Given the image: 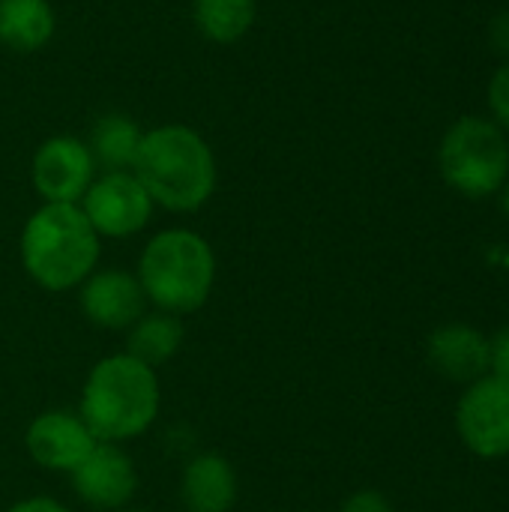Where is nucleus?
I'll return each mask as SVG.
<instances>
[{
    "label": "nucleus",
    "mask_w": 509,
    "mask_h": 512,
    "mask_svg": "<svg viewBox=\"0 0 509 512\" xmlns=\"http://www.w3.org/2000/svg\"><path fill=\"white\" fill-rule=\"evenodd\" d=\"M132 174L150 201L168 213L201 210L219 183L216 153L207 138L186 123H165L144 132Z\"/></svg>",
    "instance_id": "f257e3e1"
},
{
    "label": "nucleus",
    "mask_w": 509,
    "mask_h": 512,
    "mask_svg": "<svg viewBox=\"0 0 509 512\" xmlns=\"http://www.w3.org/2000/svg\"><path fill=\"white\" fill-rule=\"evenodd\" d=\"M162 384L153 366L132 354L102 357L84 378L78 414L96 441L126 444L141 438L159 417Z\"/></svg>",
    "instance_id": "f03ea898"
},
{
    "label": "nucleus",
    "mask_w": 509,
    "mask_h": 512,
    "mask_svg": "<svg viewBox=\"0 0 509 512\" xmlns=\"http://www.w3.org/2000/svg\"><path fill=\"white\" fill-rule=\"evenodd\" d=\"M18 255L33 285L51 294H66L81 288V282L99 270L102 237L78 204H42L21 228Z\"/></svg>",
    "instance_id": "7ed1b4c3"
},
{
    "label": "nucleus",
    "mask_w": 509,
    "mask_h": 512,
    "mask_svg": "<svg viewBox=\"0 0 509 512\" xmlns=\"http://www.w3.org/2000/svg\"><path fill=\"white\" fill-rule=\"evenodd\" d=\"M216 270V252L207 237L192 228H165L141 249L135 276L153 309L183 318L210 300Z\"/></svg>",
    "instance_id": "20e7f679"
},
{
    "label": "nucleus",
    "mask_w": 509,
    "mask_h": 512,
    "mask_svg": "<svg viewBox=\"0 0 509 512\" xmlns=\"http://www.w3.org/2000/svg\"><path fill=\"white\" fill-rule=\"evenodd\" d=\"M438 171L465 198H489L509 180V141L489 117H459L438 144Z\"/></svg>",
    "instance_id": "39448f33"
},
{
    "label": "nucleus",
    "mask_w": 509,
    "mask_h": 512,
    "mask_svg": "<svg viewBox=\"0 0 509 512\" xmlns=\"http://www.w3.org/2000/svg\"><path fill=\"white\" fill-rule=\"evenodd\" d=\"M78 207L102 240H129L141 234L156 210L132 171H99Z\"/></svg>",
    "instance_id": "423d86ee"
},
{
    "label": "nucleus",
    "mask_w": 509,
    "mask_h": 512,
    "mask_svg": "<svg viewBox=\"0 0 509 512\" xmlns=\"http://www.w3.org/2000/svg\"><path fill=\"white\" fill-rule=\"evenodd\" d=\"M456 435L477 459L509 456V384L495 375L468 384L456 405Z\"/></svg>",
    "instance_id": "0eeeda50"
},
{
    "label": "nucleus",
    "mask_w": 509,
    "mask_h": 512,
    "mask_svg": "<svg viewBox=\"0 0 509 512\" xmlns=\"http://www.w3.org/2000/svg\"><path fill=\"white\" fill-rule=\"evenodd\" d=\"M96 174L87 141L75 135L45 138L30 159V183L42 204H78Z\"/></svg>",
    "instance_id": "6e6552de"
},
{
    "label": "nucleus",
    "mask_w": 509,
    "mask_h": 512,
    "mask_svg": "<svg viewBox=\"0 0 509 512\" xmlns=\"http://www.w3.org/2000/svg\"><path fill=\"white\" fill-rule=\"evenodd\" d=\"M96 444L99 441L93 438L81 414L66 408L36 414L24 432L27 456L42 471H54V474H72Z\"/></svg>",
    "instance_id": "1a4fd4ad"
},
{
    "label": "nucleus",
    "mask_w": 509,
    "mask_h": 512,
    "mask_svg": "<svg viewBox=\"0 0 509 512\" xmlns=\"http://www.w3.org/2000/svg\"><path fill=\"white\" fill-rule=\"evenodd\" d=\"M69 477L81 504L102 512L126 510L138 492L135 462L120 444L99 441Z\"/></svg>",
    "instance_id": "9d476101"
},
{
    "label": "nucleus",
    "mask_w": 509,
    "mask_h": 512,
    "mask_svg": "<svg viewBox=\"0 0 509 512\" xmlns=\"http://www.w3.org/2000/svg\"><path fill=\"white\" fill-rule=\"evenodd\" d=\"M78 306L93 327L126 333L147 312V297L135 273L108 267V270H93L81 282Z\"/></svg>",
    "instance_id": "9b49d317"
},
{
    "label": "nucleus",
    "mask_w": 509,
    "mask_h": 512,
    "mask_svg": "<svg viewBox=\"0 0 509 512\" xmlns=\"http://www.w3.org/2000/svg\"><path fill=\"white\" fill-rule=\"evenodd\" d=\"M432 369L453 384H474L489 375V336L471 324H444L426 345Z\"/></svg>",
    "instance_id": "f8f14e48"
},
{
    "label": "nucleus",
    "mask_w": 509,
    "mask_h": 512,
    "mask_svg": "<svg viewBox=\"0 0 509 512\" xmlns=\"http://www.w3.org/2000/svg\"><path fill=\"white\" fill-rule=\"evenodd\" d=\"M240 498L234 465L219 453L192 456L180 474V504L186 512H231Z\"/></svg>",
    "instance_id": "ddd939ff"
},
{
    "label": "nucleus",
    "mask_w": 509,
    "mask_h": 512,
    "mask_svg": "<svg viewBox=\"0 0 509 512\" xmlns=\"http://www.w3.org/2000/svg\"><path fill=\"white\" fill-rule=\"evenodd\" d=\"M57 30L51 0H0V45L15 54L42 51Z\"/></svg>",
    "instance_id": "4468645a"
},
{
    "label": "nucleus",
    "mask_w": 509,
    "mask_h": 512,
    "mask_svg": "<svg viewBox=\"0 0 509 512\" xmlns=\"http://www.w3.org/2000/svg\"><path fill=\"white\" fill-rule=\"evenodd\" d=\"M144 129L120 111H108L93 120L87 147L99 171H132Z\"/></svg>",
    "instance_id": "2eb2a0df"
},
{
    "label": "nucleus",
    "mask_w": 509,
    "mask_h": 512,
    "mask_svg": "<svg viewBox=\"0 0 509 512\" xmlns=\"http://www.w3.org/2000/svg\"><path fill=\"white\" fill-rule=\"evenodd\" d=\"M186 330L183 321L171 312H144L129 330H126V354H132L135 360L159 369L168 360H174L183 348Z\"/></svg>",
    "instance_id": "dca6fc26"
},
{
    "label": "nucleus",
    "mask_w": 509,
    "mask_h": 512,
    "mask_svg": "<svg viewBox=\"0 0 509 512\" xmlns=\"http://www.w3.org/2000/svg\"><path fill=\"white\" fill-rule=\"evenodd\" d=\"M258 18V0H192V24L213 45L240 42Z\"/></svg>",
    "instance_id": "f3484780"
},
{
    "label": "nucleus",
    "mask_w": 509,
    "mask_h": 512,
    "mask_svg": "<svg viewBox=\"0 0 509 512\" xmlns=\"http://www.w3.org/2000/svg\"><path fill=\"white\" fill-rule=\"evenodd\" d=\"M489 111L495 126H501V132L509 135V63L495 69L489 81Z\"/></svg>",
    "instance_id": "a211bd4d"
},
{
    "label": "nucleus",
    "mask_w": 509,
    "mask_h": 512,
    "mask_svg": "<svg viewBox=\"0 0 509 512\" xmlns=\"http://www.w3.org/2000/svg\"><path fill=\"white\" fill-rule=\"evenodd\" d=\"M489 375L509 384V327L489 339Z\"/></svg>",
    "instance_id": "6ab92c4d"
},
{
    "label": "nucleus",
    "mask_w": 509,
    "mask_h": 512,
    "mask_svg": "<svg viewBox=\"0 0 509 512\" xmlns=\"http://www.w3.org/2000/svg\"><path fill=\"white\" fill-rule=\"evenodd\" d=\"M339 512H396V510H393L390 498H387V495H381L378 489H360V492H354V495L342 504V510Z\"/></svg>",
    "instance_id": "aec40b11"
},
{
    "label": "nucleus",
    "mask_w": 509,
    "mask_h": 512,
    "mask_svg": "<svg viewBox=\"0 0 509 512\" xmlns=\"http://www.w3.org/2000/svg\"><path fill=\"white\" fill-rule=\"evenodd\" d=\"M489 42L504 57V63H509V9H504L501 15L492 18V24H489Z\"/></svg>",
    "instance_id": "412c9836"
},
{
    "label": "nucleus",
    "mask_w": 509,
    "mask_h": 512,
    "mask_svg": "<svg viewBox=\"0 0 509 512\" xmlns=\"http://www.w3.org/2000/svg\"><path fill=\"white\" fill-rule=\"evenodd\" d=\"M6 512H72L66 504H60L57 498H48V495H33V498H24L18 504H12Z\"/></svg>",
    "instance_id": "4be33fe9"
},
{
    "label": "nucleus",
    "mask_w": 509,
    "mask_h": 512,
    "mask_svg": "<svg viewBox=\"0 0 509 512\" xmlns=\"http://www.w3.org/2000/svg\"><path fill=\"white\" fill-rule=\"evenodd\" d=\"M501 207H504V213H507L509 219V180L501 186Z\"/></svg>",
    "instance_id": "5701e85b"
},
{
    "label": "nucleus",
    "mask_w": 509,
    "mask_h": 512,
    "mask_svg": "<svg viewBox=\"0 0 509 512\" xmlns=\"http://www.w3.org/2000/svg\"><path fill=\"white\" fill-rule=\"evenodd\" d=\"M129 512H147V510H129Z\"/></svg>",
    "instance_id": "b1692460"
}]
</instances>
